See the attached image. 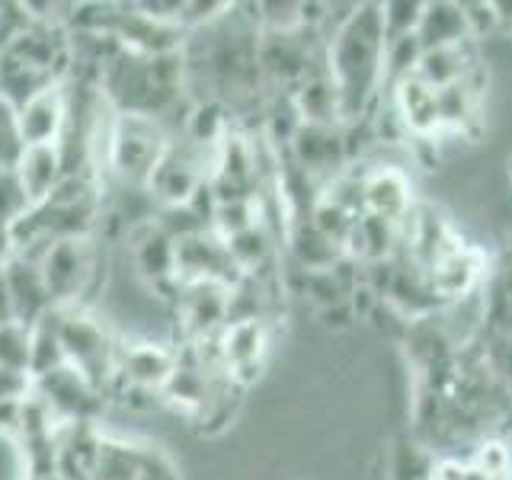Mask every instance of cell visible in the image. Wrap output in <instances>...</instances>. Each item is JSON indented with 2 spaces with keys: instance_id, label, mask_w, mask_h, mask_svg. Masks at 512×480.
I'll list each match as a JSON object with an SVG mask.
<instances>
[{
  "instance_id": "cell-15",
  "label": "cell",
  "mask_w": 512,
  "mask_h": 480,
  "mask_svg": "<svg viewBox=\"0 0 512 480\" xmlns=\"http://www.w3.org/2000/svg\"><path fill=\"white\" fill-rule=\"evenodd\" d=\"M416 39H420L423 52H436V48L468 42L471 32H468V20H464V7L448 4V0L426 4L420 29H416Z\"/></svg>"
},
{
  "instance_id": "cell-8",
  "label": "cell",
  "mask_w": 512,
  "mask_h": 480,
  "mask_svg": "<svg viewBox=\"0 0 512 480\" xmlns=\"http://www.w3.org/2000/svg\"><path fill=\"white\" fill-rule=\"evenodd\" d=\"M292 154L304 173H336L349 157L340 128L311 122H298L292 132Z\"/></svg>"
},
{
  "instance_id": "cell-12",
  "label": "cell",
  "mask_w": 512,
  "mask_h": 480,
  "mask_svg": "<svg viewBox=\"0 0 512 480\" xmlns=\"http://www.w3.org/2000/svg\"><path fill=\"white\" fill-rule=\"evenodd\" d=\"M13 170L20 176L23 192L32 205L45 202L64 180V164H61L58 144H29V148H23L20 160L13 164Z\"/></svg>"
},
{
  "instance_id": "cell-11",
  "label": "cell",
  "mask_w": 512,
  "mask_h": 480,
  "mask_svg": "<svg viewBox=\"0 0 512 480\" xmlns=\"http://www.w3.org/2000/svg\"><path fill=\"white\" fill-rule=\"evenodd\" d=\"M132 260H135L138 276L151 288L164 282L180 285L176 282V240L160 231L154 221L141 224L132 234Z\"/></svg>"
},
{
  "instance_id": "cell-1",
  "label": "cell",
  "mask_w": 512,
  "mask_h": 480,
  "mask_svg": "<svg viewBox=\"0 0 512 480\" xmlns=\"http://www.w3.org/2000/svg\"><path fill=\"white\" fill-rule=\"evenodd\" d=\"M384 48L388 36L378 4H359L327 39V77L340 100V122L352 125L368 116L384 84Z\"/></svg>"
},
{
  "instance_id": "cell-6",
  "label": "cell",
  "mask_w": 512,
  "mask_h": 480,
  "mask_svg": "<svg viewBox=\"0 0 512 480\" xmlns=\"http://www.w3.org/2000/svg\"><path fill=\"white\" fill-rule=\"evenodd\" d=\"M4 272H7V288H10V298H13L16 320H23V324L32 327L55 311V301H52V295H48L42 269L32 256L10 253L4 260Z\"/></svg>"
},
{
  "instance_id": "cell-14",
  "label": "cell",
  "mask_w": 512,
  "mask_h": 480,
  "mask_svg": "<svg viewBox=\"0 0 512 480\" xmlns=\"http://www.w3.org/2000/svg\"><path fill=\"white\" fill-rule=\"evenodd\" d=\"M362 199H365V215H378L388 221H400L413 208L410 183L397 167H384L375 170L372 176H365Z\"/></svg>"
},
{
  "instance_id": "cell-9",
  "label": "cell",
  "mask_w": 512,
  "mask_h": 480,
  "mask_svg": "<svg viewBox=\"0 0 512 480\" xmlns=\"http://www.w3.org/2000/svg\"><path fill=\"white\" fill-rule=\"evenodd\" d=\"M394 116L404 125V132H413V135L442 132L439 90L423 84L416 74L400 80V84H394Z\"/></svg>"
},
{
  "instance_id": "cell-13",
  "label": "cell",
  "mask_w": 512,
  "mask_h": 480,
  "mask_svg": "<svg viewBox=\"0 0 512 480\" xmlns=\"http://www.w3.org/2000/svg\"><path fill=\"white\" fill-rule=\"evenodd\" d=\"M477 42L468 39L461 45H448V48H436V52H423L420 58V68H416V77L423 84L445 90V87H455L461 80H471L477 74Z\"/></svg>"
},
{
  "instance_id": "cell-7",
  "label": "cell",
  "mask_w": 512,
  "mask_h": 480,
  "mask_svg": "<svg viewBox=\"0 0 512 480\" xmlns=\"http://www.w3.org/2000/svg\"><path fill=\"white\" fill-rule=\"evenodd\" d=\"M176 372L173 352L157 343H132L119 346V365L116 375L125 381V388L135 391H164L167 381Z\"/></svg>"
},
{
  "instance_id": "cell-4",
  "label": "cell",
  "mask_w": 512,
  "mask_h": 480,
  "mask_svg": "<svg viewBox=\"0 0 512 480\" xmlns=\"http://www.w3.org/2000/svg\"><path fill=\"white\" fill-rule=\"evenodd\" d=\"M170 138L164 135V125L148 116H122L109 125L106 135V164L116 170L125 183L148 186L157 160L164 157Z\"/></svg>"
},
{
  "instance_id": "cell-2",
  "label": "cell",
  "mask_w": 512,
  "mask_h": 480,
  "mask_svg": "<svg viewBox=\"0 0 512 480\" xmlns=\"http://www.w3.org/2000/svg\"><path fill=\"white\" fill-rule=\"evenodd\" d=\"M52 314L68 365L77 368L80 375H87L103 391L109 378H116L119 365V346L112 340V333L87 308H55Z\"/></svg>"
},
{
  "instance_id": "cell-20",
  "label": "cell",
  "mask_w": 512,
  "mask_h": 480,
  "mask_svg": "<svg viewBox=\"0 0 512 480\" xmlns=\"http://www.w3.org/2000/svg\"><path fill=\"white\" fill-rule=\"evenodd\" d=\"M464 7V20H468V32L471 39L480 42L493 36L496 29H500V20H496V10L493 4H461Z\"/></svg>"
},
{
  "instance_id": "cell-18",
  "label": "cell",
  "mask_w": 512,
  "mask_h": 480,
  "mask_svg": "<svg viewBox=\"0 0 512 480\" xmlns=\"http://www.w3.org/2000/svg\"><path fill=\"white\" fill-rule=\"evenodd\" d=\"M381 7V23H384V36L388 39H400V36H416L423 20V7L420 0H388V4H378Z\"/></svg>"
},
{
  "instance_id": "cell-21",
  "label": "cell",
  "mask_w": 512,
  "mask_h": 480,
  "mask_svg": "<svg viewBox=\"0 0 512 480\" xmlns=\"http://www.w3.org/2000/svg\"><path fill=\"white\" fill-rule=\"evenodd\" d=\"M32 391V378L20 375V372H7L0 368V407L20 404V400Z\"/></svg>"
},
{
  "instance_id": "cell-5",
  "label": "cell",
  "mask_w": 512,
  "mask_h": 480,
  "mask_svg": "<svg viewBox=\"0 0 512 480\" xmlns=\"http://www.w3.org/2000/svg\"><path fill=\"white\" fill-rule=\"evenodd\" d=\"M32 391L45 400L48 410L61 423H93L96 410L103 404V391L71 365H64L45 378H36L32 381Z\"/></svg>"
},
{
  "instance_id": "cell-3",
  "label": "cell",
  "mask_w": 512,
  "mask_h": 480,
  "mask_svg": "<svg viewBox=\"0 0 512 480\" xmlns=\"http://www.w3.org/2000/svg\"><path fill=\"white\" fill-rule=\"evenodd\" d=\"M42 269L55 308H87L84 298L96 282V244L93 237H64L32 256Z\"/></svg>"
},
{
  "instance_id": "cell-10",
  "label": "cell",
  "mask_w": 512,
  "mask_h": 480,
  "mask_svg": "<svg viewBox=\"0 0 512 480\" xmlns=\"http://www.w3.org/2000/svg\"><path fill=\"white\" fill-rule=\"evenodd\" d=\"M64 125H68V90L48 87L29 103L20 106V132L23 144H58Z\"/></svg>"
},
{
  "instance_id": "cell-17",
  "label": "cell",
  "mask_w": 512,
  "mask_h": 480,
  "mask_svg": "<svg viewBox=\"0 0 512 480\" xmlns=\"http://www.w3.org/2000/svg\"><path fill=\"white\" fill-rule=\"evenodd\" d=\"M29 352H32V327L23 320L0 324V368L20 372L29 378Z\"/></svg>"
},
{
  "instance_id": "cell-16",
  "label": "cell",
  "mask_w": 512,
  "mask_h": 480,
  "mask_svg": "<svg viewBox=\"0 0 512 480\" xmlns=\"http://www.w3.org/2000/svg\"><path fill=\"white\" fill-rule=\"evenodd\" d=\"M68 365V356H64L61 336H58V324L55 314H48L39 324H32V352H29V378H45L58 372V368Z\"/></svg>"
},
{
  "instance_id": "cell-19",
  "label": "cell",
  "mask_w": 512,
  "mask_h": 480,
  "mask_svg": "<svg viewBox=\"0 0 512 480\" xmlns=\"http://www.w3.org/2000/svg\"><path fill=\"white\" fill-rule=\"evenodd\" d=\"M29 208H32V202L26 199L20 176H16L13 167L0 164V228L10 231L13 224L29 212Z\"/></svg>"
}]
</instances>
